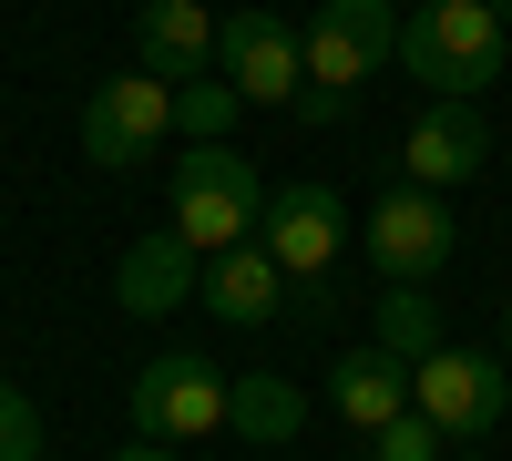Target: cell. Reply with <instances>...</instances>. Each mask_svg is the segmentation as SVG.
Instances as JSON below:
<instances>
[{
  "instance_id": "6",
  "label": "cell",
  "mask_w": 512,
  "mask_h": 461,
  "mask_svg": "<svg viewBox=\"0 0 512 461\" xmlns=\"http://www.w3.org/2000/svg\"><path fill=\"white\" fill-rule=\"evenodd\" d=\"M359 246H369V267L390 277V287H431L441 267H451V246H461V226H451V205L431 195V185H390L369 205V226H359Z\"/></svg>"
},
{
  "instance_id": "5",
  "label": "cell",
  "mask_w": 512,
  "mask_h": 461,
  "mask_svg": "<svg viewBox=\"0 0 512 461\" xmlns=\"http://www.w3.org/2000/svg\"><path fill=\"white\" fill-rule=\"evenodd\" d=\"M216 72L236 82V103L297 113V93H308V31L277 21L267 0H256V11H226V31H216Z\"/></svg>"
},
{
  "instance_id": "17",
  "label": "cell",
  "mask_w": 512,
  "mask_h": 461,
  "mask_svg": "<svg viewBox=\"0 0 512 461\" xmlns=\"http://www.w3.org/2000/svg\"><path fill=\"white\" fill-rule=\"evenodd\" d=\"M246 103H236V82L226 72H195V82H175V123H185V144H226V123H236Z\"/></svg>"
},
{
  "instance_id": "11",
  "label": "cell",
  "mask_w": 512,
  "mask_h": 461,
  "mask_svg": "<svg viewBox=\"0 0 512 461\" xmlns=\"http://www.w3.org/2000/svg\"><path fill=\"white\" fill-rule=\"evenodd\" d=\"M216 11L205 0H144L134 11V72L154 82H195V72H216Z\"/></svg>"
},
{
  "instance_id": "19",
  "label": "cell",
  "mask_w": 512,
  "mask_h": 461,
  "mask_svg": "<svg viewBox=\"0 0 512 461\" xmlns=\"http://www.w3.org/2000/svg\"><path fill=\"white\" fill-rule=\"evenodd\" d=\"M0 461H41V410L0 380Z\"/></svg>"
},
{
  "instance_id": "3",
  "label": "cell",
  "mask_w": 512,
  "mask_h": 461,
  "mask_svg": "<svg viewBox=\"0 0 512 461\" xmlns=\"http://www.w3.org/2000/svg\"><path fill=\"white\" fill-rule=\"evenodd\" d=\"M410 410L431 421L441 441H482V431H502L512 421V359L502 349H431L410 369Z\"/></svg>"
},
{
  "instance_id": "15",
  "label": "cell",
  "mask_w": 512,
  "mask_h": 461,
  "mask_svg": "<svg viewBox=\"0 0 512 461\" xmlns=\"http://www.w3.org/2000/svg\"><path fill=\"white\" fill-rule=\"evenodd\" d=\"M226 431L256 441V451H267V441H297V431H308V390L277 380V369H246V380H226Z\"/></svg>"
},
{
  "instance_id": "12",
  "label": "cell",
  "mask_w": 512,
  "mask_h": 461,
  "mask_svg": "<svg viewBox=\"0 0 512 461\" xmlns=\"http://www.w3.org/2000/svg\"><path fill=\"white\" fill-rule=\"evenodd\" d=\"M185 287H205V257H195L185 236H134L123 267H113V298L134 308V318H175Z\"/></svg>"
},
{
  "instance_id": "13",
  "label": "cell",
  "mask_w": 512,
  "mask_h": 461,
  "mask_svg": "<svg viewBox=\"0 0 512 461\" xmlns=\"http://www.w3.org/2000/svg\"><path fill=\"white\" fill-rule=\"evenodd\" d=\"M328 410L338 421H349L359 441L379 431V421H400L410 410V369L379 349V339H359V349H338V369H328Z\"/></svg>"
},
{
  "instance_id": "9",
  "label": "cell",
  "mask_w": 512,
  "mask_h": 461,
  "mask_svg": "<svg viewBox=\"0 0 512 461\" xmlns=\"http://www.w3.org/2000/svg\"><path fill=\"white\" fill-rule=\"evenodd\" d=\"M256 246L287 267V287H297L308 308H328L318 277L338 267V246H349V205H338L328 185H277V195H267V226H256Z\"/></svg>"
},
{
  "instance_id": "16",
  "label": "cell",
  "mask_w": 512,
  "mask_h": 461,
  "mask_svg": "<svg viewBox=\"0 0 512 461\" xmlns=\"http://www.w3.org/2000/svg\"><path fill=\"white\" fill-rule=\"evenodd\" d=\"M369 339L390 349L400 369H420V359L441 349V308H431V287H390V298L369 308Z\"/></svg>"
},
{
  "instance_id": "8",
  "label": "cell",
  "mask_w": 512,
  "mask_h": 461,
  "mask_svg": "<svg viewBox=\"0 0 512 461\" xmlns=\"http://www.w3.org/2000/svg\"><path fill=\"white\" fill-rule=\"evenodd\" d=\"M400 62V11L390 0H318L308 21V93H338L349 103L369 72Z\"/></svg>"
},
{
  "instance_id": "4",
  "label": "cell",
  "mask_w": 512,
  "mask_h": 461,
  "mask_svg": "<svg viewBox=\"0 0 512 461\" xmlns=\"http://www.w3.org/2000/svg\"><path fill=\"white\" fill-rule=\"evenodd\" d=\"M123 410H134V441H205V431H226V369L205 359V349H154L134 369V390H123Z\"/></svg>"
},
{
  "instance_id": "20",
  "label": "cell",
  "mask_w": 512,
  "mask_h": 461,
  "mask_svg": "<svg viewBox=\"0 0 512 461\" xmlns=\"http://www.w3.org/2000/svg\"><path fill=\"white\" fill-rule=\"evenodd\" d=\"M113 461H185L175 441H134V451H113Z\"/></svg>"
},
{
  "instance_id": "7",
  "label": "cell",
  "mask_w": 512,
  "mask_h": 461,
  "mask_svg": "<svg viewBox=\"0 0 512 461\" xmlns=\"http://www.w3.org/2000/svg\"><path fill=\"white\" fill-rule=\"evenodd\" d=\"M175 144V82L154 72H113L93 103H82V154L103 164V175H134L144 154Z\"/></svg>"
},
{
  "instance_id": "1",
  "label": "cell",
  "mask_w": 512,
  "mask_h": 461,
  "mask_svg": "<svg viewBox=\"0 0 512 461\" xmlns=\"http://www.w3.org/2000/svg\"><path fill=\"white\" fill-rule=\"evenodd\" d=\"M400 72L431 103H482L512 72V31H502L492 0H420V11L400 21Z\"/></svg>"
},
{
  "instance_id": "21",
  "label": "cell",
  "mask_w": 512,
  "mask_h": 461,
  "mask_svg": "<svg viewBox=\"0 0 512 461\" xmlns=\"http://www.w3.org/2000/svg\"><path fill=\"white\" fill-rule=\"evenodd\" d=\"M492 11H502V31H512V0H492Z\"/></svg>"
},
{
  "instance_id": "2",
  "label": "cell",
  "mask_w": 512,
  "mask_h": 461,
  "mask_svg": "<svg viewBox=\"0 0 512 461\" xmlns=\"http://www.w3.org/2000/svg\"><path fill=\"white\" fill-rule=\"evenodd\" d=\"M164 216H175V236L195 257H226V246H246L267 226V175L236 144H185L175 175H164Z\"/></svg>"
},
{
  "instance_id": "14",
  "label": "cell",
  "mask_w": 512,
  "mask_h": 461,
  "mask_svg": "<svg viewBox=\"0 0 512 461\" xmlns=\"http://www.w3.org/2000/svg\"><path fill=\"white\" fill-rule=\"evenodd\" d=\"M287 298H297V287H287V267H277L256 236H246V246H226V257H205V308H216L226 328H267Z\"/></svg>"
},
{
  "instance_id": "18",
  "label": "cell",
  "mask_w": 512,
  "mask_h": 461,
  "mask_svg": "<svg viewBox=\"0 0 512 461\" xmlns=\"http://www.w3.org/2000/svg\"><path fill=\"white\" fill-rule=\"evenodd\" d=\"M369 461H441V431L420 421V410H400V421L369 431Z\"/></svg>"
},
{
  "instance_id": "10",
  "label": "cell",
  "mask_w": 512,
  "mask_h": 461,
  "mask_svg": "<svg viewBox=\"0 0 512 461\" xmlns=\"http://www.w3.org/2000/svg\"><path fill=\"white\" fill-rule=\"evenodd\" d=\"M482 164H492V123L472 103H420V123L400 134V185L451 195V185H472Z\"/></svg>"
},
{
  "instance_id": "22",
  "label": "cell",
  "mask_w": 512,
  "mask_h": 461,
  "mask_svg": "<svg viewBox=\"0 0 512 461\" xmlns=\"http://www.w3.org/2000/svg\"><path fill=\"white\" fill-rule=\"evenodd\" d=\"M502 359H512V318H502Z\"/></svg>"
}]
</instances>
